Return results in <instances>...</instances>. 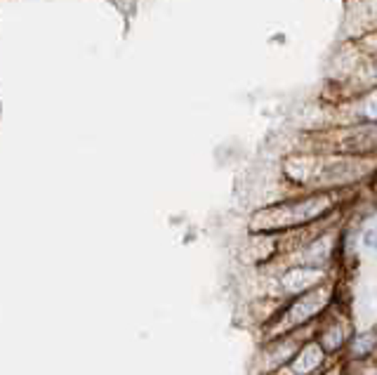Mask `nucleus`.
I'll return each instance as SVG.
<instances>
[{
  "instance_id": "obj_6",
  "label": "nucleus",
  "mask_w": 377,
  "mask_h": 375,
  "mask_svg": "<svg viewBox=\"0 0 377 375\" xmlns=\"http://www.w3.org/2000/svg\"><path fill=\"white\" fill-rule=\"evenodd\" d=\"M361 116L370 123H377V90L373 95H368L363 99V107H361Z\"/></svg>"
},
{
  "instance_id": "obj_3",
  "label": "nucleus",
  "mask_w": 377,
  "mask_h": 375,
  "mask_svg": "<svg viewBox=\"0 0 377 375\" xmlns=\"http://www.w3.org/2000/svg\"><path fill=\"white\" fill-rule=\"evenodd\" d=\"M325 300H328L325 293L323 295L312 293V295L304 297V300H299L297 305L292 307L290 312H288V321H290V326H295V323H302V321H307L309 317H314V314L325 305Z\"/></svg>"
},
{
  "instance_id": "obj_5",
  "label": "nucleus",
  "mask_w": 377,
  "mask_h": 375,
  "mask_svg": "<svg viewBox=\"0 0 377 375\" xmlns=\"http://www.w3.org/2000/svg\"><path fill=\"white\" fill-rule=\"evenodd\" d=\"M319 361H321L319 347H307V350H304L302 354L295 359V363H292V371H295L297 375H307L319 366Z\"/></svg>"
},
{
  "instance_id": "obj_4",
  "label": "nucleus",
  "mask_w": 377,
  "mask_h": 375,
  "mask_svg": "<svg viewBox=\"0 0 377 375\" xmlns=\"http://www.w3.org/2000/svg\"><path fill=\"white\" fill-rule=\"evenodd\" d=\"M319 277L321 272H314V269H295V272H288L281 283L286 293H302L309 283L319 281Z\"/></svg>"
},
{
  "instance_id": "obj_1",
  "label": "nucleus",
  "mask_w": 377,
  "mask_h": 375,
  "mask_svg": "<svg viewBox=\"0 0 377 375\" xmlns=\"http://www.w3.org/2000/svg\"><path fill=\"white\" fill-rule=\"evenodd\" d=\"M335 206V198L330 194H316L302 201H290L283 206H274L269 211H262L255 217V227L259 229H283V227H297L307 224L312 219L321 217Z\"/></svg>"
},
{
  "instance_id": "obj_2",
  "label": "nucleus",
  "mask_w": 377,
  "mask_h": 375,
  "mask_svg": "<svg viewBox=\"0 0 377 375\" xmlns=\"http://www.w3.org/2000/svg\"><path fill=\"white\" fill-rule=\"evenodd\" d=\"M340 151L347 153H368L377 149V125H361L349 130L337 144Z\"/></svg>"
},
{
  "instance_id": "obj_7",
  "label": "nucleus",
  "mask_w": 377,
  "mask_h": 375,
  "mask_svg": "<svg viewBox=\"0 0 377 375\" xmlns=\"http://www.w3.org/2000/svg\"><path fill=\"white\" fill-rule=\"evenodd\" d=\"M363 244L368 246V248H377V227H373V229H368V231H365V236H363Z\"/></svg>"
}]
</instances>
